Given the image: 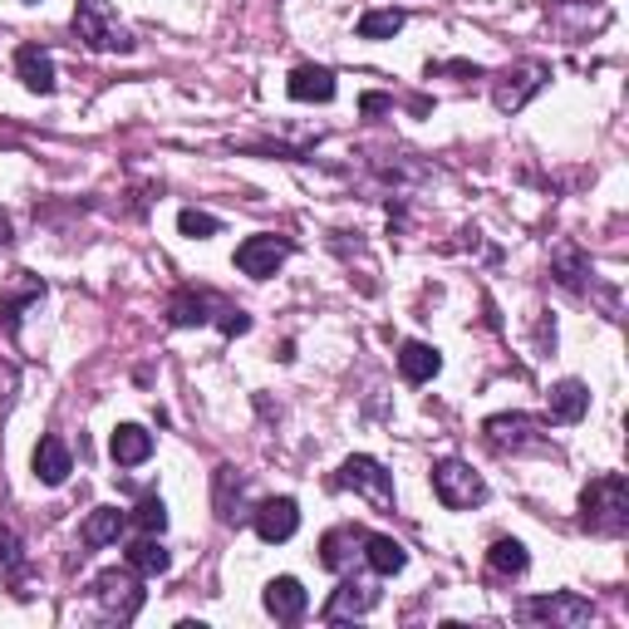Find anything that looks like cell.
Wrapping results in <instances>:
<instances>
[{
	"mask_svg": "<svg viewBox=\"0 0 629 629\" xmlns=\"http://www.w3.org/2000/svg\"><path fill=\"white\" fill-rule=\"evenodd\" d=\"M364 560H369V570L374 576H398V570L408 566V556H404V546L394 541V536H369L364 531Z\"/></svg>",
	"mask_w": 629,
	"mask_h": 629,
	"instance_id": "obj_19",
	"label": "cell"
},
{
	"mask_svg": "<svg viewBox=\"0 0 629 629\" xmlns=\"http://www.w3.org/2000/svg\"><path fill=\"white\" fill-rule=\"evenodd\" d=\"M359 109L374 119V113H384V109H388V99H384V94H364V99H359Z\"/></svg>",
	"mask_w": 629,
	"mask_h": 629,
	"instance_id": "obj_31",
	"label": "cell"
},
{
	"mask_svg": "<svg viewBox=\"0 0 629 629\" xmlns=\"http://www.w3.org/2000/svg\"><path fill=\"white\" fill-rule=\"evenodd\" d=\"M16 70H20V79H26V89H35V94H54V60L40 50V44H20Z\"/></svg>",
	"mask_w": 629,
	"mask_h": 629,
	"instance_id": "obj_17",
	"label": "cell"
},
{
	"mask_svg": "<svg viewBox=\"0 0 629 629\" xmlns=\"http://www.w3.org/2000/svg\"><path fill=\"white\" fill-rule=\"evenodd\" d=\"M339 483L354 487V491H364L374 507H384V511L394 507V477H388L374 457H349V463L339 467Z\"/></svg>",
	"mask_w": 629,
	"mask_h": 629,
	"instance_id": "obj_6",
	"label": "cell"
},
{
	"mask_svg": "<svg viewBox=\"0 0 629 629\" xmlns=\"http://www.w3.org/2000/svg\"><path fill=\"white\" fill-rule=\"evenodd\" d=\"M305 605H311V595H305V586L295 576H276L266 586V610L276 615L281 625H295L305 615Z\"/></svg>",
	"mask_w": 629,
	"mask_h": 629,
	"instance_id": "obj_10",
	"label": "cell"
},
{
	"mask_svg": "<svg viewBox=\"0 0 629 629\" xmlns=\"http://www.w3.org/2000/svg\"><path fill=\"white\" fill-rule=\"evenodd\" d=\"M374 605H379V590L364 586V580H345V586L335 590V600L325 605V625H339V620H349V615H369Z\"/></svg>",
	"mask_w": 629,
	"mask_h": 629,
	"instance_id": "obj_12",
	"label": "cell"
},
{
	"mask_svg": "<svg viewBox=\"0 0 629 629\" xmlns=\"http://www.w3.org/2000/svg\"><path fill=\"white\" fill-rule=\"evenodd\" d=\"M359 546H364L359 526H335V531H325V541H319V566L325 570H349L354 560H359Z\"/></svg>",
	"mask_w": 629,
	"mask_h": 629,
	"instance_id": "obj_11",
	"label": "cell"
},
{
	"mask_svg": "<svg viewBox=\"0 0 629 629\" xmlns=\"http://www.w3.org/2000/svg\"><path fill=\"white\" fill-rule=\"evenodd\" d=\"M20 570H26V551H20V541H16V531L10 526H0V580H20Z\"/></svg>",
	"mask_w": 629,
	"mask_h": 629,
	"instance_id": "obj_27",
	"label": "cell"
},
{
	"mask_svg": "<svg viewBox=\"0 0 629 629\" xmlns=\"http://www.w3.org/2000/svg\"><path fill=\"white\" fill-rule=\"evenodd\" d=\"M109 453H113V463L119 467H139V463L153 457V433L139 428V423H119L113 438H109Z\"/></svg>",
	"mask_w": 629,
	"mask_h": 629,
	"instance_id": "obj_13",
	"label": "cell"
},
{
	"mask_svg": "<svg viewBox=\"0 0 629 629\" xmlns=\"http://www.w3.org/2000/svg\"><path fill=\"white\" fill-rule=\"evenodd\" d=\"M586 408H590V388L580 379H566V384L551 388V418L556 423H580Z\"/></svg>",
	"mask_w": 629,
	"mask_h": 629,
	"instance_id": "obj_22",
	"label": "cell"
},
{
	"mask_svg": "<svg viewBox=\"0 0 629 629\" xmlns=\"http://www.w3.org/2000/svg\"><path fill=\"white\" fill-rule=\"evenodd\" d=\"M285 89H291L295 104H329V99H335V74L319 70V64H301Z\"/></svg>",
	"mask_w": 629,
	"mask_h": 629,
	"instance_id": "obj_14",
	"label": "cell"
},
{
	"mask_svg": "<svg viewBox=\"0 0 629 629\" xmlns=\"http://www.w3.org/2000/svg\"><path fill=\"white\" fill-rule=\"evenodd\" d=\"M487 566H491V576H501V580H517V576H526V566H531V556H526V546L517 541V536H501V541H491Z\"/></svg>",
	"mask_w": 629,
	"mask_h": 629,
	"instance_id": "obj_21",
	"label": "cell"
},
{
	"mask_svg": "<svg viewBox=\"0 0 629 629\" xmlns=\"http://www.w3.org/2000/svg\"><path fill=\"white\" fill-rule=\"evenodd\" d=\"M438 369H443L438 349H433V345H423V339H408V345L398 349V374H404L408 384H428Z\"/></svg>",
	"mask_w": 629,
	"mask_h": 629,
	"instance_id": "obj_18",
	"label": "cell"
},
{
	"mask_svg": "<svg viewBox=\"0 0 629 629\" xmlns=\"http://www.w3.org/2000/svg\"><path fill=\"white\" fill-rule=\"evenodd\" d=\"M123 526H129V511H119V507H99L94 517L84 521V531H79V541H84L89 551H99V546L119 541V536H123Z\"/></svg>",
	"mask_w": 629,
	"mask_h": 629,
	"instance_id": "obj_20",
	"label": "cell"
},
{
	"mask_svg": "<svg viewBox=\"0 0 629 629\" xmlns=\"http://www.w3.org/2000/svg\"><path fill=\"white\" fill-rule=\"evenodd\" d=\"M285 256H291V242H281V236H246V242L236 246V266H242V276H251V281L276 276L285 266Z\"/></svg>",
	"mask_w": 629,
	"mask_h": 629,
	"instance_id": "obj_5",
	"label": "cell"
},
{
	"mask_svg": "<svg viewBox=\"0 0 629 629\" xmlns=\"http://www.w3.org/2000/svg\"><path fill=\"white\" fill-rule=\"evenodd\" d=\"M222 329H226V335H246V329H251V315H242V311H222Z\"/></svg>",
	"mask_w": 629,
	"mask_h": 629,
	"instance_id": "obj_30",
	"label": "cell"
},
{
	"mask_svg": "<svg viewBox=\"0 0 629 629\" xmlns=\"http://www.w3.org/2000/svg\"><path fill=\"white\" fill-rule=\"evenodd\" d=\"M129 560H133V570H143V576H163V570L173 566V556L158 546V536H143V541H133Z\"/></svg>",
	"mask_w": 629,
	"mask_h": 629,
	"instance_id": "obj_23",
	"label": "cell"
},
{
	"mask_svg": "<svg viewBox=\"0 0 629 629\" xmlns=\"http://www.w3.org/2000/svg\"><path fill=\"white\" fill-rule=\"evenodd\" d=\"M433 491H438V501L448 511H463V507L487 501V483L467 463H457V457H443V463L433 467Z\"/></svg>",
	"mask_w": 629,
	"mask_h": 629,
	"instance_id": "obj_3",
	"label": "cell"
},
{
	"mask_svg": "<svg viewBox=\"0 0 629 629\" xmlns=\"http://www.w3.org/2000/svg\"><path fill=\"white\" fill-rule=\"evenodd\" d=\"M404 30V10H369L359 20V40H394Z\"/></svg>",
	"mask_w": 629,
	"mask_h": 629,
	"instance_id": "obj_25",
	"label": "cell"
},
{
	"mask_svg": "<svg viewBox=\"0 0 629 629\" xmlns=\"http://www.w3.org/2000/svg\"><path fill=\"white\" fill-rule=\"evenodd\" d=\"M10 242V222H6V216H0V246H6Z\"/></svg>",
	"mask_w": 629,
	"mask_h": 629,
	"instance_id": "obj_32",
	"label": "cell"
},
{
	"mask_svg": "<svg viewBox=\"0 0 629 629\" xmlns=\"http://www.w3.org/2000/svg\"><path fill=\"white\" fill-rule=\"evenodd\" d=\"M546 74H551L546 64H517V70H507V74L497 79V89H491V104H497L501 113H517L526 99H531L536 89L546 84Z\"/></svg>",
	"mask_w": 629,
	"mask_h": 629,
	"instance_id": "obj_7",
	"label": "cell"
},
{
	"mask_svg": "<svg viewBox=\"0 0 629 629\" xmlns=\"http://www.w3.org/2000/svg\"><path fill=\"white\" fill-rule=\"evenodd\" d=\"M483 433H487V443H497V448H521V443H536V433H541V423L536 418H526V414H497V418H487L483 423Z\"/></svg>",
	"mask_w": 629,
	"mask_h": 629,
	"instance_id": "obj_15",
	"label": "cell"
},
{
	"mask_svg": "<svg viewBox=\"0 0 629 629\" xmlns=\"http://www.w3.org/2000/svg\"><path fill=\"white\" fill-rule=\"evenodd\" d=\"M580 521L600 536H620L629 526V483L620 473H605L580 491Z\"/></svg>",
	"mask_w": 629,
	"mask_h": 629,
	"instance_id": "obj_1",
	"label": "cell"
},
{
	"mask_svg": "<svg viewBox=\"0 0 629 629\" xmlns=\"http://www.w3.org/2000/svg\"><path fill=\"white\" fill-rule=\"evenodd\" d=\"M70 473H74V457H70V448H64V438H40V448H35V477L40 483L60 487Z\"/></svg>",
	"mask_w": 629,
	"mask_h": 629,
	"instance_id": "obj_16",
	"label": "cell"
},
{
	"mask_svg": "<svg viewBox=\"0 0 629 629\" xmlns=\"http://www.w3.org/2000/svg\"><path fill=\"white\" fill-rule=\"evenodd\" d=\"M74 35L84 40L89 50H119V54L133 50V35L119 26V16L109 10V0H79V10H74Z\"/></svg>",
	"mask_w": 629,
	"mask_h": 629,
	"instance_id": "obj_2",
	"label": "cell"
},
{
	"mask_svg": "<svg viewBox=\"0 0 629 629\" xmlns=\"http://www.w3.org/2000/svg\"><path fill=\"white\" fill-rule=\"evenodd\" d=\"M580 271H586V261H580V256H560V285L580 291Z\"/></svg>",
	"mask_w": 629,
	"mask_h": 629,
	"instance_id": "obj_29",
	"label": "cell"
},
{
	"mask_svg": "<svg viewBox=\"0 0 629 629\" xmlns=\"http://www.w3.org/2000/svg\"><path fill=\"white\" fill-rule=\"evenodd\" d=\"M177 226H182V236H202V242L222 232V222H216L212 212H197V207H187V212H182V216H177Z\"/></svg>",
	"mask_w": 629,
	"mask_h": 629,
	"instance_id": "obj_28",
	"label": "cell"
},
{
	"mask_svg": "<svg viewBox=\"0 0 629 629\" xmlns=\"http://www.w3.org/2000/svg\"><path fill=\"white\" fill-rule=\"evenodd\" d=\"M133 526H139L143 536H163V526H168V507H163V497H143L139 507H133Z\"/></svg>",
	"mask_w": 629,
	"mask_h": 629,
	"instance_id": "obj_26",
	"label": "cell"
},
{
	"mask_svg": "<svg viewBox=\"0 0 629 629\" xmlns=\"http://www.w3.org/2000/svg\"><path fill=\"white\" fill-rule=\"evenodd\" d=\"M521 615H526V620H546V625L576 629V625H590L595 610H590V600H580V595H541V600H526Z\"/></svg>",
	"mask_w": 629,
	"mask_h": 629,
	"instance_id": "obj_8",
	"label": "cell"
},
{
	"mask_svg": "<svg viewBox=\"0 0 629 629\" xmlns=\"http://www.w3.org/2000/svg\"><path fill=\"white\" fill-rule=\"evenodd\" d=\"M168 319L173 325H207V295H192V291H177L173 305H168Z\"/></svg>",
	"mask_w": 629,
	"mask_h": 629,
	"instance_id": "obj_24",
	"label": "cell"
},
{
	"mask_svg": "<svg viewBox=\"0 0 629 629\" xmlns=\"http://www.w3.org/2000/svg\"><path fill=\"white\" fill-rule=\"evenodd\" d=\"M94 600L109 620H133L143 610V586L133 570H104V576H94Z\"/></svg>",
	"mask_w": 629,
	"mask_h": 629,
	"instance_id": "obj_4",
	"label": "cell"
},
{
	"mask_svg": "<svg viewBox=\"0 0 629 629\" xmlns=\"http://www.w3.org/2000/svg\"><path fill=\"white\" fill-rule=\"evenodd\" d=\"M301 531V507H295V497H271L256 507V536L261 541H291V536Z\"/></svg>",
	"mask_w": 629,
	"mask_h": 629,
	"instance_id": "obj_9",
	"label": "cell"
}]
</instances>
